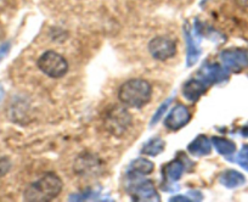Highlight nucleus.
I'll return each instance as SVG.
<instances>
[{"label": "nucleus", "mask_w": 248, "mask_h": 202, "mask_svg": "<svg viewBox=\"0 0 248 202\" xmlns=\"http://www.w3.org/2000/svg\"><path fill=\"white\" fill-rule=\"evenodd\" d=\"M236 162L238 166L246 170L248 172V145H243L240 153L236 156Z\"/></svg>", "instance_id": "nucleus-19"}, {"label": "nucleus", "mask_w": 248, "mask_h": 202, "mask_svg": "<svg viewBox=\"0 0 248 202\" xmlns=\"http://www.w3.org/2000/svg\"><path fill=\"white\" fill-rule=\"evenodd\" d=\"M11 168V162L8 157H4V156H0V177L5 175L6 173L10 171Z\"/></svg>", "instance_id": "nucleus-21"}, {"label": "nucleus", "mask_w": 248, "mask_h": 202, "mask_svg": "<svg viewBox=\"0 0 248 202\" xmlns=\"http://www.w3.org/2000/svg\"><path fill=\"white\" fill-rule=\"evenodd\" d=\"M211 141H212V145L214 146V149H216L217 151L223 156H230L236 151L235 142L226 139V138L213 137L211 139Z\"/></svg>", "instance_id": "nucleus-16"}, {"label": "nucleus", "mask_w": 248, "mask_h": 202, "mask_svg": "<svg viewBox=\"0 0 248 202\" xmlns=\"http://www.w3.org/2000/svg\"><path fill=\"white\" fill-rule=\"evenodd\" d=\"M208 85L201 79H190L183 85L181 94L190 103H196L197 100L206 93Z\"/></svg>", "instance_id": "nucleus-12"}, {"label": "nucleus", "mask_w": 248, "mask_h": 202, "mask_svg": "<svg viewBox=\"0 0 248 202\" xmlns=\"http://www.w3.org/2000/svg\"><path fill=\"white\" fill-rule=\"evenodd\" d=\"M62 180L55 173H46L32 183L25 191L26 201L44 202L56 199L62 191Z\"/></svg>", "instance_id": "nucleus-2"}, {"label": "nucleus", "mask_w": 248, "mask_h": 202, "mask_svg": "<svg viewBox=\"0 0 248 202\" xmlns=\"http://www.w3.org/2000/svg\"><path fill=\"white\" fill-rule=\"evenodd\" d=\"M219 182L229 189H235V187L241 186L246 183V178L242 173L237 172L233 170L224 171L219 177Z\"/></svg>", "instance_id": "nucleus-15"}, {"label": "nucleus", "mask_w": 248, "mask_h": 202, "mask_svg": "<svg viewBox=\"0 0 248 202\" xmlns=\"http://www.w3.org/2000/svg\"><path fill=\"white\" fill-rule=\"evenodd\" d=\"M130 174H140V175H147L151 174L155 170V165L151 161L146 160V158H137L130 163Z\"/></svg>", "instance_id": "nucleus-17"}, {"label": "nucleus", "mask_w": 248, "mask_h": 202, "mask_svg": "<svg viewBox=\"0 0 248 202\" xmlns=\"http://www.w3.org/2000/svg\"><path fill=\"white\" fill-rule=\"evenodd\" d=\"M38 68L51 78H61L67 73L68 63L61 54L54 50L45 51L37 61Z\"/></svg>", "instance_id": "nucleus-3"}, {"label": "nucleus", "mask_w": 248, "mask_h": 202, "mask_svg": "<svg viewBox=\"0 0 248 202\" xmlns=\"http://www.w3.org/2000/svg\"><path fill=\"white\" fill-rule=\"evenodd\" d=\"M149 51L152 55V58L158 61H166L168 59L173 58L176 53V45L174 40L170 38L159 37L154 38L149 44Z\"/></svg>", "instance_id": "nucleus-8"}, {"label": "nucleus", "mask_w": 248, "mask_h": 202, "mask_svg": "<svg viewBox=\"0 0 248 202\" xmlns=\"http://www.w3.org/2000/svg\"><path fill=\"white\" fill-rule=\"evenodd\" d=\"M169 104H170V99H168L166 101V103L162 104V105L159 106V109H158V110H157V112L155 113L154 117H152V121H151V123H150V125H155V124H157V123L159 122V120H161V118L163 117L164 112H166L167 109H168Z\"/></svg>", "instance_id": "nucleus-20"}, {"label": "nucleus", "mask_w": 248, "mask_h": 202, "mask_svg": "<svg viewBox=\"0 0 248 202\" xmlns=\"http://www.w3.org/2000/svg\"><path fill=\"white\" fill-rule=\"evenodd\" d=\"M104 124L112 135L119 138L125 134L132 125V116L124 108L114 106L107 111Z\"/></svg>", "instance_id": "nucleus-4"}, {"label": "nucleus", "mask_w": 248, "mask_h": 202, "mask_svg": "<svg viewBox=\"0 0 248 202\" xmlns=\"http://www.w3.org/2000/svg\"><path fill=\"white\" fill-rule=\"evenodd\" d=\"M132 199L134 201H159V194L151 180H144L133 186Z\"/></svg>", "instance_id": "nucleus-11"}, {"label": "nucleus", "mask_w": 248, "mask_h": 202, "mask_svg": "<svg viewBox=\"0 0 248 202\" xmlns=\"http://www.w3.org/2000/svg\"><path fill=\"white\" fill-rule=\"evenodd\" d=\"M184 32H185V39L187 44V66H194L201 55V50L199 47V40L201 39L200 23L195 22L194 26L186 23Z\"/></svg>", "instance_id": "nucleus-6"}, {"label": "nucleus", "mask_w": 248, "mask_h": 202, "mask_svg": "<svg viewBox=\"0 0 248 202\" xmlns=\"http://www.w3.org/2000/svg\"><path fill=\"white\" fill-rule=\"evenodd\" d=\"M223 66L230 72H241L248 67V50L229 49L220 54Z\"/></svg>", "instance_id": "nucleus-7"}, {"label": "nucleus", "mask_w": 248, "mask_h": 202, "mask_svg": "<svg viewBox=\"0 0 248 202\" xmlns=\"http://www.w3.org/2000/svg\"><path fill=\"white\" fill-rule=\"evenodd\" d=\"M170 201H184V202H186V201H191V200L187 199L186 196H174V197H171Z\"/></svg>", "instance_id": "nucleus-23"}, {"label": "nucleus", "mask_w": 248, "mask_h": 202, "mask_svg": "<svg viewBox=\"0 0 248 202\" xmlns=\"http://www.w3.org/2000/svg\"><path fill=\"white\" fill-rule=\"evenodd\" d=\"M9 50H10V44H9V43H5V44H3L0 47V61L8 55Z\"/></svg>", "instance_id": "nucleus-22"}, {"label": "nucleus", "mask_w": 248, "mask_h": 202, "mask_svg": "<svg viewBox=\"0 0 248 202\" xmlns=\"http://www.w3.org/2000/svg\"><path fill=\"white\" fill-rule=\"evenodd\" d=\"M187 151L196 157L207 156L212 151V141L206 135H199L196 139L190 142L189 146H187Z\"/></svg>", "instance_id": "nucleus-14"}, {"label": "nucleus", "mask_w": 248, "mask_h": 202, "mask_svg": "<svg viewBox=\"0 0 248 202\" xmlns=\"http://www.w3.org/2000/svg\"><path fill=\"white\" fill-rule=\"evenodd\" d=\"M184 171H185V165H184V162L180 158H175V160L167 163L163 167V170H162V174H163V178L166 179V184L173 185L174 183L178 182L181 178V175H183ZM167 185H164V186H167Z\"/></svg>", "instance_id": "nucleus-13"}, {"label": "nucleus", "mask_w": 248, "mask_h": 202, "mask_svg": "<svg viewBox=\"0 0 248 202\" xmlns=\"http://www.w3.org/2000/svg\"><path fill=\"white\" fill-rule=\"evenodd\" d=\"M75 172L80 177H96L104 171V161L96 155L90 153H83L75 161Z\"/></svg>", "instance_id": "nucleus-5"}, {"label": "nucleus", "mask_w": 248, "mask_h": 202, "mask_svg": "<svg viewBox=\"0 0 248 202\" xmlns=\"http://www.w3.org/2000/svg\"><path fill=\"white\" fill-rule=\"evenodd\" d=\"M152 95V87L147 80L141 78L129 79L121 85L118 99L128 108L141 109L150 103Z\"/></svg>", "instance_id": "nucleus-1"}, {"label": "nucleus", "mask_w": 248, "mask_h": 202, "mask_svg": "<svg viewBox=\"0 0 248 202\" xmlns=\"http://www.w3.org/2000/svg\"><path fill=\"white\" fill-rule=\"evenodd\" d=\"M242 135H243V137L248 138V124L246 125V127L242 128Z\"/></svg>", "instance_id": "nucleus-24"}, {"label": "nucleus", "mask_w": 248, "mask_h": 202, "mask_svg": "<svg viewBox=\"0 0 248 202\" xmlns=\"http://www.w3.org/2000/svg\"><path fill=\"white\" fill-rule=\"evenodd\" d=\"M191 120V113L189 109L184 106L183 104H178L171 109L169 115L164 120V125L169 130H179L185 127Z\"/></svg>", "instance_id": "nucleus-9"}, {"label": "nucleus", "mask_w": 248, "mask_h": 202, "mask_svg": "<svg viewBox=\"0 0 248 202\" xmlns=\"http://www.w3.org/2000/svg\"><path fill=\"white\" fill-rule=\"evenodd\" d=\"M164 147H166V142L163 140L159 139V138H154L142 146L141 153L147 156H157L163 153Z\"/></svg>", "instance_id": "nucleus-18"}, {"label": "nucleus", "mask_w": 248, "mask_h": 202, "mask_svg": "<svg viewBox=\"0 0 248 202\" xmlns=\"http://www.w3.org/2000/svg\"><path fill=\"white\" fill-rule=\"evenodd\" d=\"M200 79L203 80L207 85L217 84L229 79V73L225 67H221L218 63L206 62L199 72Z\"/></svg>", "instance_id": "nucleus-10"}]
</instances>
